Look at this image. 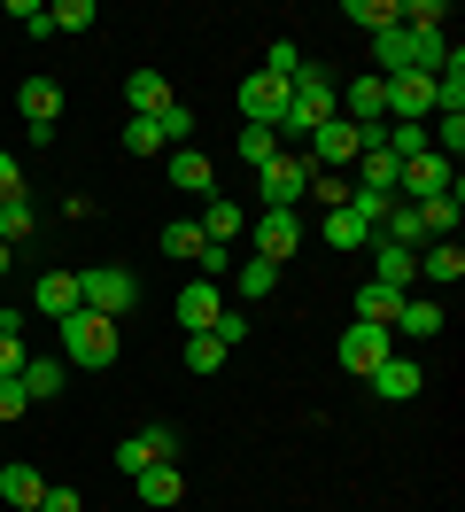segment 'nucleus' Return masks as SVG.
I'll return each mask as SVG.
<instances>
[{
    "label": "nucleus",
    "mask_w": 465,
    "mask_h": 512,
    "mask_svg": "<svg viewBox=\"0 0 465 512\" xmlns=\"http://www.w3.org/2000/svg\"><path fill=\"white\" fill-rule=\"evenodd\" d=\"M334 117V70L326 63H295V78H287V117H279V148L287 140H310V132Z\"/></svg>",
    "instance_id": "f257e3e1"
},
{
    "label": "nucleus",
    "mask_w": 465,
    "mask_h": 512,
    "mask_svg": "<svg viewBox=\"0 0 465 512\" xmlns=\"http://www.w3.org/2000/svg\"><path fill=\"white\" fill-rule=\"evenodd\" d=\"M117 350H124L117 319H101V311H70V319H62V365L101 373V365H117Z\"/></svg>",
    "instance_id": "f03ea898"
},
{
    "label": "nucleus",
    "mask_w": 465,
    "mask_h": 512,
    "mask_svg": "<svg viewBox=\"0 0 465 512\" xmlns=\"http://www.w3.org/2000/svg\"><path fill=\"white\" fill-rule=\"evenodd\" d=\"M442 55H450V39H419L403 32V24H388V32H372V78H403V70H442Z\"/></svg>",
    "instance_id": "7ed1b4c3"
},
{
    "label": "nucleus",
    "mask_w": 465,
    "mask_h": 512,
    "mask_svg": "<svg viewBox=\"0 0 465 512\" xmlns=\"http://www.w3.org/2000/svg\"><path fill=\"white\" fill-rule=\"evenodd\" d=\"M132 303H140V280H132L124 264H86V272H78V311H101V319L124 326Z\"/></svg>",
    "instance_id": "20e7f679"
},
{
    "label": "nucleus",
    "mask_w": 465,
    "mask_h": 512,
    "mask_svg": "<svg viewBox=\"0 0 465 512\" xmlns=\"http://www.w3.org/2000/svg\"><path fill=\"white\" fill-rule=\"evenodd\" d=\"M303 156H310V171H349V163L365 156V132L349 125V117H326V125L303 140Z\"/></svg>",
    "instance_id": "39448f33"
},
{
    "label": "nucleus",
    "mask_w": 465,
    "mask_h": 512,
    "mask_svg": "<svg viewBox=\"0 0 465 512\" xmlns=\"http://www.w3.org/2000/svg\"><path fill=\"white\" fill-rule=\"evenodd\" d=\"M256 179H264V210H295V202L310 194V156H303V148H279Z\"/></svg>",
    "instance_id": "423d86ee"
},
{
    "label": "nucleus",
    "mask_w": 465,
    "mask_h": 512,
    "mask_svg": "<svg viewBox=\"0 0 465 512\" xmlns=\"http://www.w3.org/2000/svg\"><path fill=\"white\" fill-rule=\"evenodd\" d=\"M380 86H388V125H427L434 117V70H403Z\"/></svg>",
    "instance_id": "0eeeda50"
},
{
    "label": "nucleus",
    "mask_w": 465,
    "mask_h": 512,
    "mask_svg": "<svg viewBox=\"0 0 465 512\" xmlns=\"http://www.w3.org/2000/svg\"><path fill=\"white\" fill-rule=\"evenodd\" d=\"M248 233H256V256H264V264H287V256L303 249V210H256Z\"/></svg>",
    "instance_id": "6e6552de"
},
{
    "label": "nucleus",
    "mask_w": 465,
    "mask_h": 512,
    "mask_svg": "<svg viewBox=\"0 0 465 512\" xmlns=\"http://www.w3.org/2000/svg\"><path fill=\"white\" fill-rule=\"evenodd\" d=\"M279 117H287V78H272V70L241 78V125H264V132H279Z\"/></svg>",
    "instance_id": "1a4fd4ad"
},
{
    "label": "nucleus",
    "mask_w": 465,
    "mask_h": 512,
    "mask_svg": "<svg viewBox=\"0 0 465 512\" xmlns=\"http://www.w3.org/2000/svg\"><path fill=\"white\" fill-rule=\"evenodd\" d=\"M16 109H24L31 140L47 148V140H55V117H62V86L55 78H24V86H16Z\"/></svg>",
    "instance_id": "9d476101"
},
{
    "label": "nucleus",
    "mask_w": 465,
    "mask_h": 512,
    "mask_svg": "<svg viewBox=\"0 0 465 512\" xmlns=\"http://www.w3.org/2000/svg\"><path fill=\"white\" fill-rule=\"evenodd\" d=\"M163 458H179V435H171V427H140V435L117 443V474L132 481L140 466H163Z\"/></svg>",
    "instance_id": "9b49d317"
},
{
    "label": "nucleus",
    "mask_w": 465,
    "mask_h": 512,
    "mask_svg": "<svg viewBox=\"0 0 465 512\" xmlns=\"http://www.w3.org/2000/svg\"><path fill=\"white\" fill-rule=\"evenodd\" d=\"M372 280L396 288V295H411V288H419V249H396V241L372 233Z\"/></svg>",
    "instance_id": "f8f14e48"
},
{
    "label": "nucleus",
    "mask_w": 465,
    "mask_h": 512,
    "mask_svg": "<svg viewBox=\"0 0 465 512\" xmlns=\"http://www.w3.org/2000/svg\"><path fill=\"white\" fill-rule=\"evenodd\" d=\"M365 381H372V396H380V404H411V396L427 388V373H419L411 357H380V365H372Z\"/></svg>",
    "instance_id": "ddd939ff"
},
{
    "label": "nucleus",
    "mask_w": 465,
    "mask_h": 512,
    "mask_svg": "<svg viewBox=\"0 0 465 512\" xmlns=\"http://www.w3.org/2000/svg\"><path fill=\"white\" fill-rule=\"evenodd\" d=\"M380 357H396V350H388V326H349V334H341V373L365 381Z\"/></svg>",
    "instance_id": "4468645a"
},
{
    "label": "nucleus",
    "mask_w": 465,
    "mask_h": 512,
    "mask_svg": "<svg viewBox=\"0 0 465 512\" xmlns=\"http://www.w3.org/2000/svg\"><path fill=\"white\" fill-rule=\"evenodd\" d=\"M217 311H225V288H217V280H186L179 288V326L186 334H210Z\"/></svg>",
    "instance_id": "2eb2a0df"
},
{
    "label": "nucleus",
    "mask_w": 465,
    "mask_h": 512,
    "mask_svg": "<svg viewBox=\"0 0 465 512\" xmlns=\"http://www.w3.org/2000/svg\"><path fill=\"white\" fill-rule=\"evenodd\" d=\"M31 311L62 326L70 311H78V272H39V280H31Z\"/></svg>",
    "instance_id": "dca6fc26"
},
{
    "label": "nucleus",
    "mask_w": 465,
    "mask_h": 512,
    "mask_svg": "<svg viewBox=\"0 0 465 512\" xmlns=\"http://www.w3.org/2000/svg\"><path fill=\"white\" fill-rule=\"evenodd\" d=\"M39 497H47V474H39L31 458H8V466H0V505L31 512V505H39Z\"/></svg>",
    "instance_id": "f3484780"
},
{
    "label": "nucleus",
    "mask_w": 465,
    "mask_h": 512,
    "mask_svg": "<svg viewBox=\"0 0 465 512\" xmlns=\"http://www.w3.org/2000/svg\"><path fill=\"white\" fill-rule=\"evenodd\" d=\"M171 187H179V194H202V202H210V187H217V163L202 156V148H171Z\"/></svg>",
    "instance_id": "a211bd4d"
},
{
    "label": "nucleus",
    "mask_w": 465,
    "mask_h": 512,
    "mask_svg": "<svg viewBox=\"0 0 465 512\" xmlns=\"http://www.w3.org/2000/svg\"><path fill=\"white\" fill-rule=\"evenodd\" d=\"M124 109H132V117H163V109H171L163 70H132V78H124Z\"/></svg>",
    "instance_id": "6ab92c4d"
},
{
    "label": "nucleus",
    "mask_w": 465,
    "mask_h": 512,
    "mask_svg": "<svg viewBox=\"0 0 465 512\" xmlns=\"http://www.w3.org/2000/svg\"><path fill=\"white\" fill-rule=\"evenodd\" d=\"M140 505H179L186 497V474H179V458H163V466H140Z\"/></svg>",
    "instance_id": "aec40b11"
},
{
    "label": "nucleus",
    "mask_w": 465,
    "mask_h": 512,
    "mask_svg": "<svg viewBox=\"0 0 465 512\" xmlns=\"http://www.w3.org/2000/svg\"><path fill=\"white\" fill-rule=\"evenodd\" d=\"M458 272H465V249H458V241H427V249H419V280H427V288H450Z\"/></svg>",
    "instance_id": "412c9836"
},
{
    "label": "nucleus",
    "mask_w": 465,
    "mask_h": 512,
    "mask_svg": "<svg viewBox=\"0 0 465 512\" xmlns=\"http://www.w3.org/2000/svg\"><path fill=\"white\" fill-rule=\"evenodd\" d=\"M396 326L411 334V342H434V334H442V303H434V295H403Z\"/></svg>",
    "instance_id": "4be33fe9"
},
{
    "label": "nucleus",
    "mask_w": 465,
    "mask_h": 512,
    "mask_svg": "<svg viewBox=\"0 0 465 512\" xmlns=\"http://www.w3.org/2000/svg\"><path fill=\"white\" fill-rule=\"evenodd\" d=\"M396 311H403L396 288H380V280H365V288H357V326H396Z\"/></svg>",
    "instance_id": "5701e85b"
},
{
    "label": "nucleus",
    "mask_w": 465,
    "mask_h": 512,
    "mask_svg": "<svg viewBox=\"0 0 465 512\" xmlns=\"http://www.w3.org/2000/svg\"><path fill=\"white\" fill-rule=\"evenodd\" d=\"M186 373H194V381H210V373H225V357H233V350H225V342H217V334H186Z\"/></svg>",
    "instance_id": "b1692460"
},
{
    "label": "nucleus",
    "mask_w": 465,
    "mask_h": 512,
    "mask_svg": "<svg viewBox=\"0 0 465 512\" xmlns=\"http://www.w3.org/2000/svg\"><path fill=\"white\" fill-rule=\"evenodd\" d=\"M241 225H248V210H241V202H217V194L202 202V241H217V249H225V241H233Z\"/></svg>",
    "instance_id": "393cba45"
},
{
    "label": "nucleus",
    "mask_w": 465,
    "mask_h": 512,
    "mask_svg": "<svg viewBox=\"0 0 465 512\" xmlns=\"http://www.w3.org/2000/svg\"><path fill=\"white\" fill-rule=\"evenodd\" d=\"M62 381H70V365H62V357H31V365H24V396H31V404L62 396Z\"/></svg>",
    "instance_id": "a878e982"
},
{
    "label": "nucleus",
    "mask_w": 465,
    "mask_h": 512,
    "mask_svg": "<svg viewBox=\"0 0 465 512\" xmlns=\"http://www.w3.org/2000/svg\"><path fill=\"white\" fill-rule=\"evenodd\" d=\"M24 365H31L24 326H16V311H0V381H24Z\"/></svg>",
    "instance_id": "bb28decb"
},
{
    "label": "nucleus",
    "mask_w": 465,
    "mask_h": 512,
    "mask_svg": "<svg viewBox=\"0 0 465 512\" xmlns=\"http://www.w3.org/2000/svg\"><path fill=\"white\" fill-rule=\"evenodd\" d=\"M326 249H372V225L357 210H326Z\"/></svg>",
    "instance_id": "cd10ccee"
},
{
    "label": "nucleus",
    "mask_w": 465,
    "mask_h": 512,
    "mask_svg": "<svg viewBox=\"0 0 465 512\" xmlns=\"http://www.w3.org/2000/svg\"><path fill=\"white\" fill-rule=\"evenodd\" d=\"M233 288H241V311H248V303H264V295L279 288V264H264V256H248L241 272H233Z\"/></svg>",
    "instance_id": "c85d7f7f"
},
{
    "label": "nucleus",
    "mask_w": 465,
    "mask_h": 512,
    "mask_svg": "<svg viewBox=\"0 0 465 512\" xmlns=\"http://www.w3.org/2000/svg\"><path fill=\"white\" fill-rule=\"evenodd\" d=\"M124 156H171V140L155 117H124Z\"/></svg>",
    "instance_id": "c756f323"
},
{
    "label": "nucleus",
    "mask_w": 465,
    "mask_h": 512,
    "mask_svg": "<svg viewBox=\"0 0 465 512\" xmlns=\"http://www.w3.org/2000/svg\"><path fill=\"white\" fill-rule=\"evenodd\" d=\"M341 16H349L357 32H388V24H396V0H341Z\"/></svg>",
    "instance_id": "7c9ffc66"
},
{
    "label": "nucleus",
    "mask_w": 465,
    "mask_h": 512,
    "mask_svg": "<svg viewBox=\"0 0 465 512\" xmlns=\"http://www.w3.org/2000/svg\"><path fill=\"white\" fill-rule=\"evenodd\" d=\"M163 256L194 264V256H202V225H194V218H171V225H163Z\"/></svg>",
    "instance_id": "2f4dec72"
},
{
    "label": "nucleus",
    "mask_w": 465,
    "mask_h": 512,
    "mask_svg": "<svg viewBox=\"0 0 465 512\" xmlns=\"http://www.w3.org/2000/svg\"><path fill=\"white\" fill-rule=\"evenodd\" d=\"M31 225H39V218H31V202H24V194H8V202H0V241L16 249V241H31Z\"/></svg>",
    "instance_id": "473e14b6"
},
{
    "label": "nucleus",
    "mask_w": 465,
    "mask_h": 512,
    "mask_svg": "<svg viewBox=\"0 0 465 512\" xmlns=\"http://www.w3.org/2000/svg\"><path fill=\"white\" fill-rule=\"evenodd\" d=\"M272 156H279V132H264V125H241V163H248V171H264Z\"/></svg>",
    "instance_id": "72a5a7b5"
},
{
    "label": "nucleus",
    "mask_w": 465,
    "mask_h": 512,
    "mask_svg": "<svg viewBox=\"0 0 465 512\" xmlns=\"http://www.w3.org/2000/svg\"><path fill=\"white\" fill-rule=\"evenodd\" d=\"M93 16H101L93 0H55V8H47V24H55V32H93Z\"/></svg>",
    "instance_id": "f704fd0d"
},
{
    "label": "nucleus",
    "mask_w": 465,
    "mask_h": 512,
    "mask_svg": "<svg viewBox=\"0 0 465 512\" xmlns=\"http://www.w3.org/2000/svg\"><path fill=\"white\" fill-rule=\"evenodd\" d=\"M303 202H326V210H349V179L341 171H310V194Z\"/></svg>",
    "instance_id": "c9c22d12"
},
{
    "label": "nucleus",
    "mask_w": 465,
    "mask_h": 512,
    "mask_svg": "<svg viewBox=\"0 0 465 512\" xmlns=\"http://www.w3.org/2000/svg\"><path fill=\"white\" fill-rule=\"evenodd\" d=\"M155 125H163V140H171V148H186V140H194V109H186V101H171Z\"/></svg>",
    "instance_id": "e433bc0d"
},
{
    "label": "nucleus",
    "mask_w": 465,
    "mask_h": 512,
    "mask_svg": "<svg viewBox=\"0 0 465 512\" xmlns=\"http://www.w3.org/2000/svg\"><path fill=\"white\" fill-rule=\"evenodd\" d=\"M295 63H303L295 39H272V47H264V70H272V78H295Z\"/></svg>",
    "instance_id": "4c0bfd02"
},
{
    "label": "nucleus",
    "mask_w": 465,
    "mask_h": 512,
    "mask_svg": "<svg viewBox=\"0 0 465 512\" xmlns=\"http://www.w3.org/2000/svg\"><path fill=\"white\" fill-rule=\"evenodd\" d=\"M210 334H217V342H225V350H233V342H248V311H241V303H225Z\"/></svg>",
    "instance_id": "58836bf2"
},
{
    "label": "nucleus",
    "mask_w": 465,
    "mask_h": 512,
    "mask_svg": "<svg viewBox=\"0 0 465 512\" xmlns=\"http://www.w3.org/2000/svg\"><path fill=\"white\" fill-rule=\"evenodd\" d=\"M8 16H16V24H24L31 39H47V32H55V24H47V0H16Z\"/></svg>",
    "instance_id": "ea45409f"
},
{
    "label": "nucleus",
    "mask_w": 465,
    "mask_h": 512,
    "mask_svg": "<svg viewBox=\"0 0 465 512\" xmlns=\"http://www.w3.org/2000/svg\"><path fill=\"white\" fill-rule=\"evenodd\" d=\"M24 412H31L24 381H0V427H8V419H24Z\"/></svg>",
    "instance_id": "a19ab883"
},
{
    "label": "nucleus",
    "mask_w": 465,
    "mask_h": 512,
    "mask_svg": "<svg viewBox=\"0 0 465 512\" xmlns=\"http://www.w3.org/2000/svg\"><path fill=\"white\" fill-rule=\"evenodd\" d=\"M194 264H202V280H225V272H233V249H217V241H202V256H194Z\"/></svg>",
    "instance_id": "79ce46f5"
},
{
    "label": "nucleus",
    "mask_w": 465,
    "mask_h": 512,
    "mask_svg": "<svg viewBox=\"0 0 465 512\" xmlns=\"http://www.w3.org/2000/svg\"><path fill=\"white\" fill-rule=\"evenodd\" d=\"M31 512H86V505H78V489H55V481H47V497H39Z\"/></svg>",
    "instance_id": "37998d69"
},
{
    "label": "nucleus",
    "mask_w": 465,
    "mask_h": 512,
    "mask_svg": "<svg viewBox=\"0 0 465 512\" xmlns=\"http://www.w3.org/2000/svg\"><path fill=\"white\" fill-rule=\"evenodd\" d=\"M8 194H24V171H16V156L0 148V202H8Z\"/></svg>",
    "instance_id": "c03bdc74"
},
{
    "label": "nucleus",
    "mask_w": 465,
    "mask_h": 512,
    "mask_svg": "<svg viewBox=\"0 0 465 512\" xmlns=\"http://www.w3.org/2000/svg\"><path fill=\"white\" fill-rule=\"evenodd\" d=\"M8 264H16V249H8V241H0V280H8Z\"/></svg>",
    "instance_id": "a18cd8bd"
}]
</instances>
